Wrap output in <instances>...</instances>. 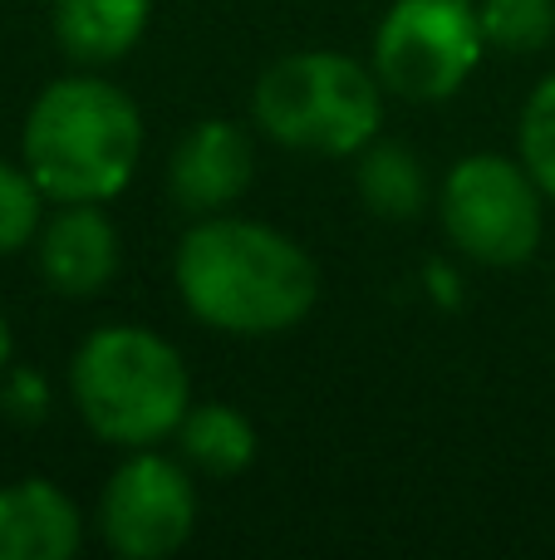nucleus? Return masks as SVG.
<instances>
[{
  "label": "nucleus",
  "instance_id": "nucleus-4",
  "mask_svg": "<svg viewBox=\"0 0 555 560\" xmlns=\"http://www.w3.org/2000/svg\"><path fill=\"white\" fill-rule=\"evenodd\" d=\"M256 124L295 153L350 158L383 124V84L359 59L334 49H295L256 79Z\"/></svg>",
  "mask_w": 555,
  "mask_h": 560
},
{
  "label": "nucleus",
  "instance_id": "nucleus-13",
  "mask_svg": "<svg viewBox=\"0 0 555 560\" xmlns=\"http://www.w3.org/2000/svg\"><path fill=\"white\" fill-rule=\"evenodd\" d=\"M359 197L374 217H389V222H409L418 217L423 197H428V177L423 163L399 143H379L364 153L359 163Z\"/></svg>",
  "mask_w": 555,
  "mask_h": 560
},
{
  "label": "nucleus",
  "instance_id": "nucleus-9",
  "mask_svg": "<svg viewBox=\"0 0 555 560\" xmlns=\"http://www.w3.org/2000/svg\"><path fill=\"white\" fill-rule=\"evenodd\" d=\"M118 271V226L104 202H59L39 226V276L69 300L98 295Z\"/></svg>",
  "mask_w": 555,
  "mask_h": 560
},
{
  "label": "nucleus",
  "instance_id": "nucleus-1",
  "mask_svg": "<svg viewBox=\"0 0 555 560\" xmlns=\"http://www.w3.org/2000/svg\"><path fill=\"white\" fill-rule=\"evenodd\" d=\"M177 295L202 325L261 339L295 329L320 300V271L285 232L246 217H197L177 242Z\"/></svg>",
  "mask_w": 555,
  "mask_h": 560
},
{
  "label": "nucleus",
  "instance_id": "nucleus-14",
  "mask_svg": "<svg viewBox=\"0 0 555 560\" xmlns=\"http://www.w3.org/2000/svg\"><path fill=\"white\" fill-rule=\"evenodd\" d=\"M482 35L507 55H536L555 35V0H482Z\"/></svg>",
  "mask_w": 555,
  "mask_h": 560
},
{
  "label": "nucleus",
  "instance_id": "nucleus-10",
  "mask_svg": "<svg viewBox=\"0 0 555 560\" xmlns=\"http://www.w3.org/2000/svg\"><path fill=\"white\" fill-rule=\"evenodd\" d=\"M84 541L79 506L45 477L0 487V560H69Z\"/></svg>",
  "mask_w": 555,
  "mask_h": 560
},
{
  "label": "nucleus",
  "instance_id": "nucleus-15",
  "mask_svg": "<svg viewBox=\"0 0 555 560\" xmlns=\"http://www.w3.org/2000/svg\"><path fill=\"white\" fill-rule=\"evenodd\" d=\"M521 163L555 202V74L541 79L521 108Z\"/></svg>",
  "mask_w": 555,
  "mask_h": 560
},
{
  "label": "nucleus",
  "instance_id": "nucleus-12",
  "mask_svg": "<svg viewBox=\"0 0 555 560\" xmlns=\"http://www.w3.org/2000/svg\"><path fill=\"white\" fill-rule=\"evenodd\" d=\"M182 457L206 477H236L256 457V428L232 404H192L177 423Z\"/></svg>",
  "mask_w": 555,
  "mask_h": 560
},
{
  "label": "nucleus",
  "instance_id": "nucleus-2",
  "mask_svg": "<svg viewBox=\"0 0 555 560\" xmlns=\"http://www.w3.org/2000/svg\"><path fill=\"white\" fill-rule=\"evenodd\" d=\"M20 153L49 202H114L143 158V118L108 79H55L29 104Z\"/></svg>",
  "mask_w": 555,
  "mask_h": 560
},
{
  "label": "nucleus",
  "instance_id": "nucleus-3",
  "mask_svg": "<svg viewBox=\"0 0 555 560\" xmlns=\"http://www.w3.org/2000/svg\"><path fill=\"white\" fill-rule=\"evenodd\" d=\"M69 394L94 438L133 453L177 433L192 408V378L163 335L143 325H104L79 345Z\"/></svg>",
  "mask_w": 555,
  "mask_h": 560
},
{
  "label": "nucleus",
  "instance_id": "nucleus-11",
  "mask_svg": "<svg viewBox=\"0 0 555 560\" xmlns=\"http://www.w3.org/2000/svg\"><path fill=\"white\" fill-rule=\"evenodd\" d=\"M153 0H55V39L79 65H114L143 39Z\"/></svg>",
  "mask_w": 555,
  "mask_h": 560
},
{
  "label": "nucleus",
  "instance_id": "nucleus-6",
  "mask_svg": "<svg viewBox=\"0 0 555 560\" xmlns=\"http://www.w3.org/2000/svg\"><path fill=\"white\" fill-rule=\"evenodd\" d=\"M541 183L527 163L501 153H472L448 173L438 197L452 246L482 266H521L541 246Z\"/></svg>",
  "mask_w": 555,
  "mask_h": 560
},
{
  "label": "nucleus",
  "instance_id": "nucleus-5",
  "mask_svg": "<svg viewBox=\"0 0 555 560\" xmlns=\"http://www.w3.org/2000/svg\"><path fill=\"white\" fill-rule=\"evenodd\" d=\"M482 15L472 0H393L374 30V74L413 104L452 98L482 65Z\"/></svg>",
  "mask_w": 555,
  "mask_h": 560
},
{
  "label": "nucleus",
  "instance_id": "nucleus-8",
  "mask_svg": "<svg viewBox=\"0 0 555 560\" xmlns=\"http://www.w3.org/2000/svg\"><path fill=\"white\" fill-rule=\"evenodd\" d=\"M251 173H256L251 138L236 124H226V118H206V124L187 128L182 143L173 148L167 187H173V202L182 212L212 217L251 187Z\"/></svg>",
  "mask_w": 555,
  "mask_h": 560
},
{
  "label": "nucleus",
  "instance_id": "nucleus-7",
  "mask_svg": "<svg viewBox=\"0 0 555 560\" xmlns=\"http://www.w3.org/2000/svg\"><path fill=\"white\" fill-rule=\"evenodd\" d=\"M197 532L192 472L153 447H133L98 497V536L114 556L163 560L182 551Z\"/></svg>",
  "mask_w": 555,
  "mask_h": 560
},
{
  "label": "nucleus",
  "instance_id": "nucleus-17",
  "mask_svg": "<svg viewBox=\"0 0 555 560\" xmlns=\"http://www.w3.org/2000/svg\"><path fill=\"white\" fill-rule=\"evenodd\" d=\"M5 364H10V325L0 315V374H5Z\"/></svg>",
  "mask_w": 555,
  "mask_h": 560
},
{
  "label": "nucleus",
  "instance_id": "nucleus-16",
  "mask_svg": "<svg viewBox=\"0 0 555 560\" xmlns=\"http://www.w3.org/2000/svg\"><path fill=\"white\" fill-rule=\"evenodd\" d=\"M39 202L45 192L29 177V167L0 163V256H15L39 236Z\"/></svg>",
  "mask_w": 555,
  "mask_h": 560
}]
</instances>
